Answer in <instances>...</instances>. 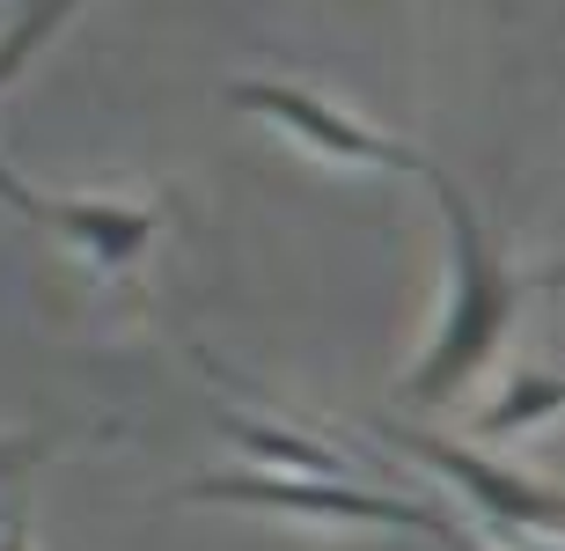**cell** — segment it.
<instances>
[{"label":"cell","mask_w":565,"mask_h":551,"mask_svg":"<svg viewBox=\"0 0 565 551\" xmlns=\"http://www.w3.org/2000/svg\"><path fill=\"white\" fill-rule=\"evenodd\" d=\"M390 442H397L404 456L434 464L448 486H462L470 500H478V515H492L507 537H565V492L558 486L492 464V456H478V448L440 442V434H419V426H390Z\"/></svg>","instance_id":"3"},{"label":"cell","mask_w":565,"mask_h":551,"mask_svg":"<svg viewBox=\"0 0 565 551\" xmlns=\"http://www.w3.org/2000/svg\"><path fill=\"white\" fill-rule=\"evenodd\" d=\"M558 412H565V375L558 368H514V382L484 404L478 434H529V426L558 420Z\"/></svg>","instance_id":"6"},{"label":"cell","mask_w":565,"mask_h":551,"mask_svg":"<svg viewBox=\"0 0 565 551\" xmlns=\"http://www.w3.org/2000/svg\"><path fill=\"white\" fill-rule=\"evenodd\" d=\"M30 456H38V442H15V448H0V478H15V470L30 464Z\"/></svg>","instance_id":"10"},{"label":"cell","mask_w":565,"mask_h":551,"mask_svg":"<svg viewBox=\"0 0 565 551\" xmlns=\"http://www.w3.org/2000/svg\"><path fill=\"white\" fill-rule=\"evenodd\" d=\"M440 199V213H448V309H440V331L434 346H426L419 375L404 382L419 404H448L462 390V382L478 375V368H492V353H500L507 339V317H514V301L529 295V279L507 273V257L492 251V235L478 229V213H470V199H462L456 177H426Z\"/></svg>","instance_id":"1"},{"label":"cell","mask_w":565,"mask_h":551,"mask_svg":"<svg viewBox=\"0 0 565 551\" xmlns=\"http://www.w3.org/2000/svg\"><path fill=\"white\" fill-rule=\"evenodd\" d=\"M228 434H235L243 448H257V456H273V464H287V470H316V478H345V464H338L331 448L301 442V434H279L273 420H243V412H235V420H228Z\"/></svg>","instance_id":"8"},{"label":"cell","mask_w":565,"mask_h":551,"mask_svg":"<svg viewBox=\"0 0 565 551\" xmlns=\"http://www.w3.org/2000/svg\"><path fill=\"white\" fill-rule=\"evenodd\" d=\"M514 551H565L558 537H514Z\"/></svg>","instance_id":"11"},{"label":"cell","mask_w":565,"mask_h":551,"mask_svg":"<svg viewBox=\"0 0 565 551\" xmlns=\"http://www.w3.org/2000/svg\"><path fill=\"white\" fill-rule=\"evenodd\" d=\"M74 8H82V0H22V15L8 22V38H0V88H8L44 44L60 38V22L74 15Z\"/></svg>","instance_id":"7"},{"label":"cell","mask_w":565,"mask_h":551,"mask_svg":"<svg viewBox=\"0 0 565 551\" xmlns=\"http://www.w3.org/2000/svg\"><path fill=\"white\" fill-rule=\"evenodd\" d=\"M0 551H30V530H22V508L8 500V515H0Z\"/></svg>","instance_id":"9"},{"label":"cell","mask_w":565,"mask_h":551,"mask_svg":"<svg viewBox=\"0 0 565 551\" xmlns=\"http://www.w3.org/2000/svg\"><path fill=\"white\" fill-rule=\"evenodd\" d=\"M440 544H448V551H478V544H470V537L456 530V522H448V530H440Z\"/></svg>","instance_id":"12"},{"label":"cell","mask_w":565,"mask_h":551,"mask_svg":"<svg viewBox=\"0 0 565 551\" xmlns=\"http://www.w3.org/2000/svg\"><path fill=\"white\" fill-rule=\"evenodd\" d=\"M235 110H257V118H273L279 133H294V140H309V148H323L331 162H367V170H397V177H434V162H426L419 148H404V140H390V133L360 126V118H345L338 104H323V96H309V88H287V82H243L228 88Z\"/></svg>","instance_id":"4"},{"label":"cell","mask_w":565,"mask_h":551,"mask_svg":"<svg viewBox=\"0 0 565 551\" xmlns=\"http://www.w3.org/2000/svg\"><path fill=\"white\" fill-rule=\"evenodd\" d=\"M0 199L15 213H30L38 229L66 235L74 251H88L104 273H126L132 257L154 243V206H126V199H44V191H30L8 162H0Z\"/></svg>","instance_id":"5"},{"label":"cell","mask_w":565,"mask_h":551,"mask_svg":"<svg viewBox=\"0 0 565 551\" xmlns=\"http://www.w3.org/2000/svg\"><path fill=\"white\" fill-rule=\"evenodd\" d=\"M184 500H235V508H279V515H323V522H382V530H426L440 537L448 515L419 508V500H390V492L345 486V478H279V470H213Z\"/></svg>","instance_id":"2"}]
</instances>
